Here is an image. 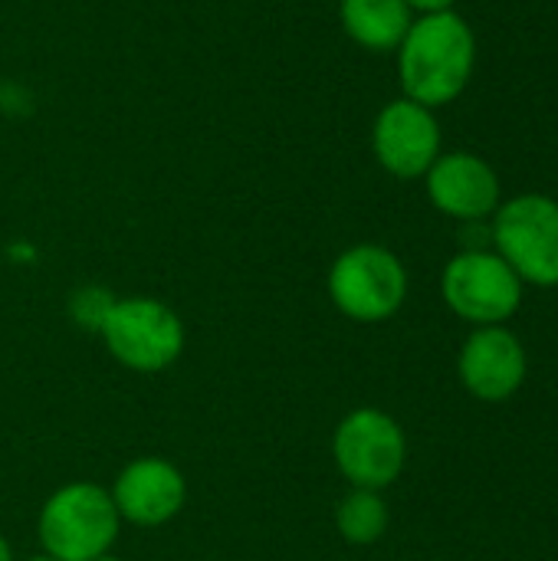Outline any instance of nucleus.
I'll list each match as a JSON object with an SVG mask.
<instances>
[{"label": "nucleus", "mask_w": 558, "mask_h": 561, "mask_svg": "<svg viewBox=\"0 0 558 561\" xmlns=\"http://www.w3.org/2000/svg\"><path fill=\"white\" fill-rule=\"evenodd\" d=\"M0 561H16L13 559V549H10V542H7V536L0 533Z\"/></svg>", "instance_id": "nucleus-16"}, {"label": "nucleus", "mask_w": 558, "mask_h": 561, "mask_svg": "<svg viewBox=\"0 0 558 561\" xmlns=\"http://www.w3.org/2000/svg\"><path fill=\"white\" fill-rule=\"evenodd\" d=\"M460 385L483 404L513 398L526 381V348L503 325H480L467 335L457 358Z\"/></svg>", "instance_id": "nucleus-11"}, {"label": "nucleus", "mask_w": 558, "mask_h": 561, "mask_svg": "<svg viewBox=\"0 0 558 561\" xmlns=\"http://www.w3.org/2000/svg\"><path fill=\"white\" fill-rule=\"evenodd\" d=\"M372 154L398 181H418L441 158V122L434 108L391 99L372 122Z\"/></svg>", "instance_id": "nucleus-8"}, {"label": "nucleus", "mask_w": 558, "mask_h": 561, "mask_svg": "<svg viewBox=\"0 0 558 561\" xmlns=\"http://www.w3.org/2000/svg\"><path fill=\"white\" fill-rule=\"evenodd\" d=\"M395 53L401 95L418 105L441 108L470 85L477 66V36L457 10H444L414 16Z\"/></svg>", "instance_id": "nucleus-1"}, {"label": "nucleus", "mask_w": 558, "mask_h": 561, "mask_svg": "<svg viewBox=\"0 0 558 561\" xmlns=\"http://www.w3.org/2000/svg\"><path fill=\"white\" fill-rule=\"evenodd\" d=\"M122 526L161 529L187 506V477L168 457L128 460L109 486Z\"/></svg>", "instance_id": "nucleus-9"}, {"label": "nucleus", "mask_w": 558, "mask_h": 561, "mask_svg": "<svg viewBox=\"0 0 558 561\" xmlns=\"http://www.w3.org/2000/svg\"><path fill=\"white\" fill-rule=\"evenodd\" d=\"M332 523H335V533L342 536V542L365 549V546L382 542V536L388 533L391 513H388V503L378 490H355L352 486L335 503Z\"/></svg>", "instance_id": "nucleus-13"}, {"label": "nucleus", "mask_w": 558, "mask_h": 561, "mask_svg": "<svg viewBox=\"0 0 558 561\" xmlns=\"http://www.w3.org/2000/svg\"><path fill=\"white\" fill-rule=\"evenodd\" d=\"M339 23L368 53H395L414 23L405 0H339Z\"/></svg>", "instance_id": "nucleus-12"}, {"label": "nucleus", "mask_w": 558, "mask_h": 561, "mask_svg": "<svg viewBox=\"0 0 558 561\" xmlns=\"http://www.w3.org/2000/svg\"><path fill=\"white\" fill-rule=\"evenodd\" d=\"M424 187L431 204L460 224H480L503 204L497 171L474 151H441V158L424 174Z\"/></svg>", "instance_id": "nucleus-10"}, {"label": "nucleus", "mask_w": 558, "mask_h": 561, "mask_svg": "<svg viewBox=\"0 0 558 561\" xmlns=\"http://www.w3.org/2000/svg\"><path fill=\"white\" fill-rule=\"evenodd\" d=\"M122 519L109 486L95 480H69L46 496L36 513L39 552L56 561H92L118 542Z\"/></svg>", "instance_id": "nucleus-2"}, {"label": "nucleus", "mask_w": 558, "mask_h": 561, "mask_svg": "<svg viewBox=\"0 0 558 561\" xmlns=\"http://www.w3.org/2000/svg\"><path fill=\"white\" fill-rule=\"evenodd\" d=\"M411 7V13L418 16H428V13H444V10H454L457 0H405Z\"/></svg>", "instance_id": "nucleus-15"}, {"label": "nucleus", "mask_w": 558, "mask_h": 561, "mask_svg": "<svg viewBox=\"0 0 558 561\" xmlns=\"http://www.w3.org/2000/svg\"><path fill=\"white\" fill-rule=\"evenodd\" d=\"M95 335L105 352L135 375L168 371L187 345L181 316L155 296H115Z\"/></svg>", "instance_id": "nucleus-3"}, {"label": "nucleus", "mask_w": 558, "mask_h": 561, "mask_svg": "<svg viewBox=\"0 0 558 561\" xmlns=\"http://www.w3.org/2000/svg\"><path fill=\"white\" fill-rule=\"evenodd\" d=\"M115 302V296L102 286H82L69 296V316L79 329H89V332H99L109 306Z\"/></svg>", "instance_id": "nucleus-14"}, {"label": "nucleus", "mask_w": 558, "mask_h": 561, "mask_svg": "<svg viewBox=\"0 0 558 561\" xmlns=\"http://www.w3.org/2000/svg\"><path fill=\"white\" fill-rule=\"evenodd\" d=\"M92 561H125V559H118V556H112V552H109V556H99V559H92Z\"/></svg>", "instance_id": "nucleus-18"}, {"label": "nucleus", "mask_w": 558, "mask_h": 561, "mask_svg": "<svg viewBox=\"0 0 558 561\" xmlns=\"http://www.w3.org/2000/svg\"><path fill=\"white\" fill-rule=\"evenodd\" d=\"M326 289L345 319L378 325L405 306L408 270L395 250L382 243H355L332 260Z\"/></svg>", "instance_id": "nucleus-4"}, {"label": "nucleus", "mask_w": 558, "mask_h": 561, "mask_svg": "<svg viewBox=\"0 0 558 561\" xmlns=\"http://www.w3.org/2000/svg\"><path fill=\"white\" fill-rule=\"evenodd\" d=\"M332 463L355 490L385 493L408 463V437L382 408H355L332 431Z\"/></svg>", "instance_id": "nucleus-5"}, {"label": "nucleus", "mask_w": 558, "mask_h": 561, "mask_svg": "<svg viewBox=\"0 0 558 561\" xmlns=\"http://www.w3.org/2000/svg\"><path fill=\"white\" fill-rule=\"evenodd\" d=\"M20 561H56L53 556H46V552H36V556H30V559H20Z\"/></svg>", "instance_id": "nucleus-17"}, {"label": "nucleus", "mask_w": 558, "mask_h": 561, "mask_svg": "<svg viewBox=\"0 0 558 561\" xmlns=\"http://www.w3.org/2000/svg\"><path fill=\"white\" fill-rule=\"evenodd\" d=\"M490 240L523 283L543 289L558 286V201L520 194L500 204Z\"/></svg>", "instance_id": "nucleus-6"}, {"label": "nucleus", "mask_w": 558, "mask_h": 561, "mask_svg": "<svg viewBox=\"0 0 558 561\" xmlns=\"http://www.w3.org/2000/svg\"><path fill=\"white\" fill-rule=\"evenodd\" d=\"M441 296L454 316L470 325H503L523 302V279L500 253L464 250L441 276Z\"/></svg>", "instance_id": "nucleus-7"}]
</instances>
